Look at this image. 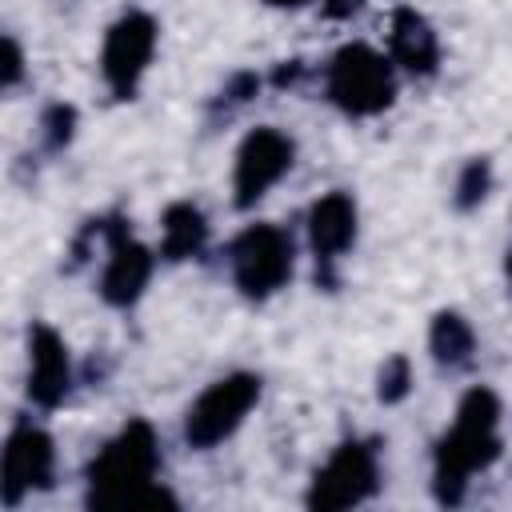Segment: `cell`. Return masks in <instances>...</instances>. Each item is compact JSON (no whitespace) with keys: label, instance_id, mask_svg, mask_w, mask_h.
<instances>
[{"label":"cell","instance_id":"cell-1","mask_svg":"<svg viewBox=\"0 0 512 512\" xmlns=\"http://www.w3.org/2000/svg\"><path fill=\"white\" fill-rule=\"evenodd\" d=\"M500 400L492 388H468L456 404L452 428L440 436L432 456V488L440 504H460L476 472L492 468L500 456Z\"/></svg>","mask_w":512,"mask_h":512},{"label":"cell","instance_id":"cell-2","mask_svg":"<svg viewBox=\"0 0 512 512\" xmlns=\"http://www.w3.org/2000/svg\"><path fill=\"white\" fill-rule=\"evenodd\" d=\"M160 472V444L148 420H128L88 464V504L92 508H132L160 504L172 496L152 488Z\"/></svg>","mask_w":512,"mask_h":512},{"label":"cell","instance_id":"cell-3","mask_svg":"<svg viewBox=\"0 0 512 512\" xmlns=\"http://www.w3.org/2000/svg\"><path fill=\"white\" fill-rule=\"evenodd\" d=\"M328 100L344 116H380L396 100V72L392 64L368 44H344L328 60Z\"/></svg>","mask_w":512,"mask_h":512},{"label":"cell","instance_id":"cell-4","mask_svg":"<svg viewBox=\"0 0 512 512\" xmlns=\"http://www.w3.org/2000/svg\"><path fill=\"white\" fill-rule=\"evenodd\" d=\"M256 400H260V376H252V372H232V376H220L216 384H208L184 412L188 448L208 452V448L224 444L244 424V416L256 408Z\"/></svg>","mask_w":512,"mask_h":512},{"label":"cell","instance_id":"cell-5","mask_svg":"<svg viewBox=\"0 0 512 512\" xmlns=\"http://www.w3.org/2000/svg\"><path fill=\"white\" fill-rule=\"evenodd\" d=\"M228 264H232L236 288L252 300H264V296L280 292L292 276V240L276 224H248L232 240Z\"/></svg>","mask_w":512,"mask_h":512},{"label":"cell","instance_id":"cell-6","mask_svg":"<svg viewBox=\"0 0 512 512\" xmlns=\"http://www.w3.org/2000/svg\"><path fill=\"white\" fill-rule=\"evenodd\" d=\"M380 488V468H376V448L364 440H344L324 468H316L312 488H308V508L316 512H340L364 504Z\"/></svg>","mask_w":512,"mask_h":512},{"label":"cell","instance_id":"cell-7","mask_svg":"<svg viewBox=\"0 0 512 512\" xmlns=\"http://www.w3.org/2000/svg\"><path fill=\"white\" fill-rule=\"evenodd\" d=\"M156 20L148 12H124L108 32H104V48H100V72H104V84L112 88L116 100H132L148 64H152V52H156Z\"/></svg>","mask_w":512,"mask_h":512},{"label":"cell","instance_id":"cell-8","mask_svg":"<svg viewBox=\"0 0 512 512\" xmlns=\"http://www.w3.org/2000/svg\"><path fill=\"white\" fill-rule=\"evenodd\" d=\"M292 164H296L292 136L276 128H252L236 148V168H232L236 208H252L260 196H268V188L280 184L292 172Z\"/></svg>","mask_w":512,"mask_h":512},{"label":"cell","instance_id":"cell-9","mask_svg":"<svg viewBox=\"0 0 512 512\" xmlns=\"http://www.w3.org/2000/svg\"><path fill=\"white\" fill-rule=\"evenodd\" d=\"M52 472H56V448L52 436L28 420H20L8 440H4V504L16 508L28 492H44L52 488Z\"/></svg>","mask_w":512,"mask_h":512},{"label":"cell","instance_id":"cell-10","mask_svg":"<svg viewBox=\"0 0 512 512\" xmlns=\"http://www.w3.org/2000/svg\"><path fill=\"white\" fill-rule=\"evenodd\" d=\"M152 264H156V256L140 240H132L124 224H112L108 228V264H104V276H100L104 304L132 308L144 296L148 280H152Z\"/></svg>","mask_w":512,"mask_h":512},{"label":"cell","instance_id":"cell-11","mask_svg":"<svg viewBox=\"0 0 512 512\" xmlns=\"http://www.w3.org/2000/svg\"><path fill=\"white\" fill-rule=\"evenodd\" d=\"M68 388H72V364H68V348H64L60 332L48 324H32V332H28V400L36 408H56V404H64Z\"/></svg>","mask_w":512,"mask_h":512},{"label":"cell","instance_id":"cell-12","mask_svg":"<svg viewBox=\"0 0 512 512\" xmlns=\"http://www.w3.org/2000/svg\"><path fill=\"white\" fill-rule=\"evenodd\" d=\"M388 48H392V60L412 76H432L440 64V40L432 24L408 4H400L388 16Z\"/></svg>","mask_w":512,"mask_h":512},{"label":"cell","instance_id":"cell-13","mask_svg":"<svg viewBox=\"0 0 512 512\" xmlns=\"http://www.w3.org/2000/svg\"><path fill=\"white\" fill-rule=\"evenodd\" d=\"M356 240V200L348 192H328L308 208V244L316 260H336Z\"/></svg>","mask_w":512,"mask_h":512},{"label":"cell","instance_id":"cell-14","mask_svg":"<svg viewBox=\"0 0 512 512\" xmlns=\"http://www.w3.org/2000/svg\"><path fill=\"white\" fill-rule=\"evenodd\" d=\"M208 240V220L196 204L180 200V204H168L164 216H160V256L164 260H188L204 248Z\"/></svg>","mask_w":512,"mask_h":512},{"label":"cell","instance_id":"cell-15","mask_svg":"<svg viewBox=\"0 0 512 512\" xmlns=\"http://www.w3.org/2000/svg\"><path fill=\"white\" fill-rule=\"evenodd\" d=\"M428 352L440 368H464L476 352V332L460 312H436L428 328Z\"/></svg>","mask_w":512,"mask_h":512},{"label":"cell","instance_id":"cell-16","mask_svg":"<svg viewBox=\"0 0 512 512\" xmlns=\"http://www.w3.org/2000/svg\"><path fill=\"white\" fill-rule=\"evenodd\" d=\"M488 188H492V168H488V160H468V164L460 168V180H456L452 200H456L460 212H468V208H476V204L488 196Z\"/></svg>","mask_w":512,"mask_h":512},{"label":"cell","instance_id":"cell-17","mask_svg":"<svg viewBox=\"0 0 512 512\" xmlns=\"http://www.w3.org/2000/svg\"><path fill=\"white\" fill-rule=\"evenodd\" d=\"M408 392H412V364H408V356H388L380 364V376H376L380 404H400Z\"/></svg>","mask_w":512,"mask_h":512},{"label":"cell","instance_id":"cell-18","mask_svg":"<svg viewBox=\"0 0 512 512\" xmlns=\"http://www.w3.org/2000/svg\"><path fill=\"white\" fill-rule=\"evenodd\" d=\"M72 128H76V112L68 104L44 108V116H40V140H44L48 152H60L72 140Z\"/></svg>","mask_w":512,"mask_h":512},{"label":"cell","instance_id":"cell-19","mask_svg":"<svg viewBox=\"0 0 512 512\" xmlns=\"http://www.w3.org/2000/svg\"><path fill=\"white\" fill-rule=\"evenodd\" d=\"M24 76V52L12 36H4V88H16Z\"/></svg>","mask_w":512,"mask_h":512},{"label":"cell","instance_id":"cell-20","mask_svg":"<svg viewBox=\"0 0 512 512\" xmlns=\"http://www.w3.org/2000/svg\"><path fill=\"white\" fill-rule=\"evenodd\" d=\"M320 8H324L328 20H348L364 8V0H320Z\"/></svg>","mask_w":512,"mask_h":512},{"label":"cell","instance_id":"cell-21","mask_svg":"<svg viewBox=\"0 0 512 512\" xmlns=\"http://www.w3.org/2000/svg\"><path fill=\"white\" fill-rule=\"evenodd\" d=\"M268 8H304V4H312V0H264Z\"/></svg>","mask_w":512,"mask_h":512},{"label":"cell","instance_id":"cell-22","mask_svg":"<svg viewBox=\"0 0 512 512\" xmlns=\"http://www.w3.org/2000/svg\"><path fill=\"white\" fill-rule=\"evenodd\" d=\"M504 268H508V280H512V252H508V264Z\"/></svg>","mask_w":512,"mask_h":512}]
</instances>
